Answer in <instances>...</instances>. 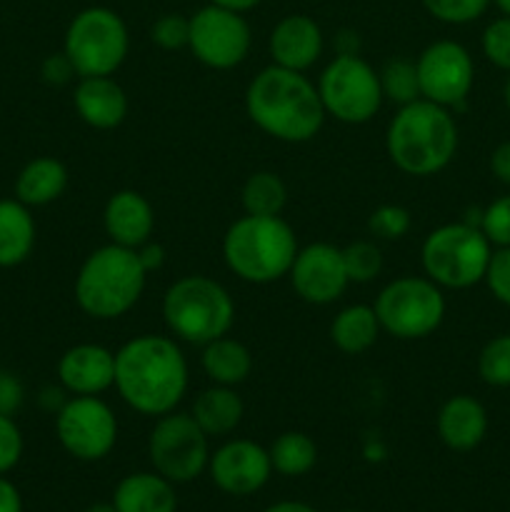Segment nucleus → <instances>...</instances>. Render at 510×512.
<instances>
[{
  "mask_svg": "<svg viewBox=\"0 0 510 512\" xmlns=\"http://www.w3.org/2000/svg\"><path fill=\"white\" fill-rule=\"evenodd\" d=\"M340 512H360V510H340Z\"/></svg>",
  "mask_w": 510,
  "mask_h": 512,
  "instance_id": "nucleus-50",
  "label": "nucleus"
},
{
  "mask_svg": "<svg viewBox=\"0 0 510 512\" xmlns=\"http://www.w3.org/2000/svg\"><path fill=\"white\" fill-rule=\"evenodd\" d=\"M493 245L478 225L445 223L430 230L420 245L425 278L443 290H468L483 283Z\"/></svg>",
  "mask_w": 510,
  "mask_h": 512,
  "instance_id": "nucleus-7",
  "label": "nucleus"
},
{
  "mask_svg": "<svg viewBox=\"0 0 510 512\" xmlns=\"http://www.w3.org/2000/svg\"><path fill=\"white\" fill-rule=\"evenodd\" d=\"M343 260L350 283H373L383 270V253L370 240H355L348 248H343Z\"/></svg>",
  "mask_w": 510,
  "mask_h": 512,
  "instance_id": "nucleus-32",
  "label": "nucleus"
},
{
  "mask_svg": "<svg viewBox=\"0 0 510 512\" xmlns=\"http://www.w3.org/2000/svg\"><path fill=\"white\" fill-rule=\"evenodd\" d=\"M138 255H140V263H143V268L148 270V273L163 268L165 250H163V245H160V243H153V240H148V243L140 245Z\"/></svg>",
  "mask_w": 510,
  "mask_h": 512,
  "instance_id": "nucleus-43",
  "label": "nucleus"
},
{
  "mask_svg": "<svg viewBox=\"0 0 510 512\" xmlns=\"http://www.w3.org/2000/svg\"><path fill=\"white\" fill-rule=\"evenodd\" d=\"M435 430L445 448L455 453H470L488 435V410L473 395H453L440 405L435 415Z\"/></svg>",
  "mask_w": 510,
  "mask_h": 512,
  "instance_id": "nucleus-21",
  "label": "nucleus"
},
{
  "mask_svg": "<svg viewBox=\"0 0 510 512\" xmlns=\"http://www.w3.org/2000/svg\"><path fill=\"white\" fill-rule=\"evenodd\" d=\"M483 55L500 70L510 73V18L500 15L493 23L485 25L483 38H480Z\"/></svg>",
  "mask_w": 510,
  "mask_h": 512,
  "instance_id": "nucleus-36",
  "label": "nucleus"
},
{
  "mask_svg": "<svg viewBox=\"0 0 510 512\" xmlns=\"http://www.w3.org/2000/svg\"><path fill=\"white\" fill-rule=\"evenodd\" d=\"M130 50L125 20L105 5H93L75 15L63 38V53L73 63L78 78L115 75Z\"/></svg>",
  "mask_w": 510,
  "mask_h": 512,
  "instance_id": "nucleus-9",
  "label": "nucleus"
},
{
  "mask_svg": "<svg viewBox=\"0 0 510 512\" xmlns=\"http://www.w3.org/2000/svg\"><path fill=\"white\" fill-rule=\"evenodd\" d=\"M263 512H318L315 508H310L308 503H298V500H280V503L270 505Z\"/></svg>",
  "mask_w": 510,
  "mask_h": 512,
  "instance_id": "nucleus-46",
  "label": "nucleus"
},
{
  "mask_svg": "<svg viewBox=\"0 0 510 512\" xmlns=\"http://www.w3.org/2000/svg\"><path fill=\"white\" fill-rule=\"evenodd\" d=\"M478 228L495 248H510V195H500L480 213Z\"/></svg>",
  "mask_w": 510,
  "mask_h": 512,
  "instance_id": "nucleus-35",
  "label": "nucleus"
},
{
  "mask_svg": "<svg viewBox=\"0 0 510 512\" xmlns=\"http://www.w3.org/2000/svg\"><path fill=\"white\" fill-rule=\"evenodd\" d=\"M40 78H43L48 85L60 88V85H68L70 80L78 78V73H75V68H73V63L68 60V55L53 53L43 60V65H40Z\"/></svg>",
  "mask_w": 510,
  "mask_h": 512,
  "instance_id": "nucleus-41",
  "label": "nucleus"
},
{
  "mask_svg": "<svg viewBox=\"0 0 510 512\" xmlns=\"http://www.w3.org/2000/svg\"><path fill=\"white\" fill-rule=\"evenodd\" d=\"M383 333L398 340L430 338L445 320V295L425 275H400L380 288L373 303Z\"/></svg>",
  "mask_w": 510,
  "mask_h": 512,
  "instance_id": "nucleus-8",
  "label": "nucleus"
},
{
  "mask_svg": "<svg viewBox=\"0 0 510 512\" xmlns=\"http://www.w3.org/2000/svg\"><path fill=\"white\" fill-rule=\"evenodd\" d=\"M295 295L308 305H333L348 290L343 248L330 243H310L298 250L288 273Z\"/></svg>",
  "mask_w": 510,
  "mask_h": 512,
  "instance_id": "nucleus-15",
  "label": "nucleus"
},
{
  "mask_svg": "<svg viewBox=\"0 0 510 512\" xmlns=\"http://www.w3.org/2000/svg\"><path fill=\"white\" fill-rule=\"evenodd\" d=\"M380 333H383V328H380L373 305H345L343 310L335 313L333 323H330V340L345 355L368 353L378 343Z\"/></svg>",
  "mask_w": 510,
  "mask_h": 512,
  "instance_id": "nucleus-27",
  "label": "nucleus"
},
{
  "mask_svg": "<svg viewBox=\"0 0 510 512\" xmlns=\"http://www.w3.org/2000/svg\"><path fill=\"white\" fill-rule=\"evenodd\" d=\"M318 93L328 118L363 125L383 108L380 75L360 53H338L318 75Z\"/></svg>",
  "mask_w": 510,
  "mask_h": 512,
  "instance_id": "nucleus-10",
  "label": "nucleus"
},
{
  "mask_svg": "<svg viewBox=\"0 0 510 512\" xmlns=\"http://www.w3.org/2000/svg\"><path fill=\"white\" fill-rule=\"evenodd\" d=\"M323 50V28L310 15L290 13L280 18L270 30L268 53L273 65H280V68L305 73L323 58Z\"/></svg>",
  "mask_w": 510,
  "mask_h": 512,
  "instance_id": "nucleus-18",
  "label": "nucleus"
},
{
  "mask_svg": "<svg viewBox=\"0 0 510 512\" xmlns=\"http://www.w3.org/2000/svg\"><path fill=\"white\" fill-rule=\"evenodd\" d=\"M118 433V415L100 395H70L55 413V438L70 458L83 463L108 458Z\"/></svg>",
  "mask_w": 510,
  "mask_h": 512,
  "instance_id": "nucleus-12",
  "label": "nucleus"
},
{
  "mask_svg": "<svg viewBox=\"0 0 510 512\" xmlns=\"http://www.w3.org/2000/svg\"><path fill=\"white\" fill-rule=\"evenodd\" d=\"M35 218L18 198H0V268H18L33 255Z\"/></svg>",
  "mask_w": 510,
  "mask_h": 512,
  "instance_id": "nucleus-25",
  "label": "nucleus"
},
{
  "mask_svg": "<svg viewBox=\"0 0 510 512\" xmlns=\"http://www.w3.org/2000/svg\"><path fill=\"white\" fill-rule=\"evenodd\" d=\"M490 173H493L495 180H500L503 185H510V140L500 143L498 148L490 153Z\"/></svg>",
  "mask_w": 510,
  "mask_h": 512,
  "instance_id": "nucleus-42",
  "label": "nucleus"
},
{
  "mask_svg": "<svg viewBox=\"0 0 510 512\" xmlns=\"http://www.w3.org/2000/svg\"><path fill=\"white\" fill-rule=\"evenodd\" d=\"M25 403V388L23 380L15 373L0 370V415H10L13 418Z\"/></svg>",
  "mask_w": 510,
  "mask_h": 512,
  "instance_id": "nucleus-40",
  "label": "nucleus"
},
{
  "mask_svg": "<svg viewBox=\"0 0 510 512\" xmlns=\"http://www.w3.org/2000/svg\"><path fill=\"white\" fill-rule=\"evenodd\" d=\"M148 460L173 485L193 483L208 470L210 438L190 413L173 410L155 418L148 435Z\"/></svg>",
  "mask_w": 510,
  "mask_h": 512,
  "instance_id": "nucleus-11",
  "label": "nucleus"
},
{
  "mask_svg": "<svg viewBox=\"0 0 510 512\" xmlns=\"http://www.w3.org/2000/svg\"><path fill=\"white\" fill-rule=\"evenodd\" d=\"M73 108L78 118L93 130H115L128 118V95L113 75L78 78Z\"/></svg>",
  "mask_w": 510,
  "mask_h": 512,
  "instance_id": "nucleus-20",
  "label": "nucleus"
},
{
  "mask_svg": "<svg viewBox=\"0 0 510 512\" xmlns=\"http://www.w3.org/2000/svg\"><path fill=\"white\" fill-rule=\"evenodd\" d=\"M55 375L68 395H103L115 383V353L100 343H78L60 355Z\"/></svg>",
  "mask_w": 510,
  "mask_h": 512,
  "instance_id": "nucleus-17",
  "label": "nucleus"
},
{
  "mask_svg": "<svg viewBox=\"0 0 510 512\" xmlns=\"http://www.w3.org/2000/svg\"><path fill=\"white\" fill-rule=\"evenodd\" d=\"M163 323L178 343L203 345L223 338L235 323V300L223 283L208 275H183L163 295Z\"/></svg>",
  "mask_w": 510,
  "mask_h": 512,
  "instance_id": "nucleus-6",
  "label": "nucleus"
},
{
  "mask_svg": "<svg viewBox=\"0 0 510 512\" xmlns=\"http://www.w3.org/2000/svg\"><path fill=\"white\" fill-rule=\"evenodd\" d=\"M505 105H508V110H510V78H508V83H505Z\"/></svg>",
  "mask_w": 510,
  "mask_h": 512,
  "instance_id": "nucleus-49",
  "label": "nucleus"
},
{
  "mask_svg": "<svg viewBox=\"0 0 510 512\" xmlns=\"http://www.w3.org/2000/svg\"><path fill=\"white\" fill-rule=\"evenodd\" d=\"M285 203H288V188L278 173L258 170L245 178L240 205L248 215H280Z\"/></svg>",
  "mask_w": 510,
  "mask_h": 512,
  "instance_id": "nucleus-29",
  "label": "nucleus"
},
{
  "mask_svg": "<svg viewBox=\"0 0 510 512\" xmlns=\"http://www.w3.org/2000/svg\"><path fill=\"white\" fill-rule=\"evenodd\" d=\"M245 113L265 135L293 145L313 140L328 118L318 85L305 73L280 65H268L250 80Z\"/></svg>",
  "mask_w": 510,
  "mask_h": 512,
  "instance_id": "nucleus-2",
  "label": "nucleus"
},
{
  "mask_svg": "<svg viewBox=\"0 0 510 512\" xmlns=\"http://www.w3.org/2000/svg\"><path fill=\"white\" fill-rule=\"evenodd\" d=\"M268 455L273 473L283 475V478H300V475H308L318 463V445L310 435L300 433V430H288L273 440Z\"/></svg>",
  "mask_w": 510,
  "mask_h": 512,
  "instance_id": "nucleus-28",
  "label": "nucleus"
},
{
  "mask_svg": "<svg viewBox=\"0 0 510 512\" xmlns=\"http://www.w3.org/2000/svg\"><path fill=\"white\" fill-rule=\"evenodd\" d=\"M208 473L215 488L225 495L248 498L268 485L273 475L268 448L248 438L225 440L220 448L210 450Z\"/></svg>",
  "mask_w": 510,
  "mask_h": 512,
  "instance_id": "nucleus-16",
  "label": "nucleus"
},
{
  "mask_svg": "<svg viewBox=\"0 0 510 512\" xmlns=\"http://www.w3.org/2000/svg\"><path fill=\"white\" fill-rule=\"evenodd\" d=\"M65 188H68V168L63 160L53 155H38L28 160L15 175L13 198H18L28 208H43L63 198Z\"/></svg>",
  "mask_w": 510,
  "mask_h": 512,
  "instance_id": "nucleus-23",
  "label": "nucleus"
},
{
  "mask_svg": "<svg viewBox=\"0 0 510 512\" xmlns=\"http://www.w3.org/2000/svg\"><path fill=\"white\" fill-rule=\"evenodd\" d=\"M213 5H220V8H228V10H235V13H248V10L258 8L263 0H210Z\"/></svg>",
  "mask_w": 510,
  "mask_h": 512,
  "instance_id": "nucleus-45",
  "label": "nucleus"
},
{
  "mask_svg": "<svg viewBox=\"0 0 510 512\" xmlns=\"http://www.w3.org/2000/svg\"><path fill=\"white\" fill-rule=\"evenodd\" d=\"M380 88H383V98L393 105H408L420 98L418 73H415V60L395 58L388 60L383 68L378 70Z\"/></svg>",
  "mask_w": 510,
  "mask_h": 512,
  "instance_id": "nucleus-30",
  "label": "nucleus"
},
{
  "mask_svg": "<svg viewBox=\"0 0 510 512\" xmlns=\"http://www.w3.org/2000/svg\"><path fill=\"white\" fill-rule=\"evenodd\" d=\"M200 368L210 383L238 388L253 373V353L248 345L230 338L228 333L200 348Z\"/></svg>",
  "mask_w": 510,
  "mask_h": 512,
  "instance_id": "nucleus-26",
  "label": "nucleus"
},
{
  "mask_svg": "<svg viewBox=\"0 0 510 512\" xmlns=\"http://www.w3.org/2000/svg\"><path fill=\"white\" fill-rule=\"evenodd\" d=\"M478 375L490 388H510V333L495 335L478 355Z\"/></svg>",
  "mask_w": 510,
  "mask_h": 512,
  "instance_id": "nucleus-31",
  "label": "nucleus"
},
{
  "mask_svg": "<svg viewBox=\"0 0 510 512\" xmlns=\"http://www.w3.org/2000/svg\"><path fill=\"white\" fill-rule=\"evenodd\" d=\"M413 228V215L403 205H380L370 213L368 218V230L373 238L378 240H403L405 235Z\"/></svg>",
  "mask_w": 510,
  "mask_h": 512,
  "instance_id": "nucleus-34",
  "label": "nucleus"
},
{
  "mask_svg": "<svg viewBox=\"0 0 510 512\" xmlns=\"http://www.w3.org/2000/svg\"><path fill=\"white\" fill-rule=\"evenodd\" d=\"M190 415L208 438H225V435L235 433L243 423L245 403L235 388L210 383V388L195 395Z\"/></svg>",
  "mask_w": 510,
  "mask_h": 512,
  "instance_id": "nucleus-24",
  "label": "nucleus"
},
{
  "mask_svg": "<svg viewBox=\"0 0 510 512\" xmlns=\"http://www.w3.org/2000/svg\"><path fill=\"white\" fill-rule=\"evenodd\" d=\"M0 512H23V498L5 475H0Z\"/></svg>",
  "mask_w": 510,
  "mask_h": 512,
  "instance_id": "nucleus-44",
  "label": "nucleus"
},
{
  "mask_svg": "<svg viewBox=\"0 0 510 512\" xmlns=\"http://www.w3.org/2000/svg\"><path fill=\"white\" fill-rule=\"evenodd\" d=\"M148 275L135 248L100 245L75 275V303L93 320H118L140 303Z\"/></svg>",
  "mask_w": 510,
  "mask_h": 512,
  "instance_id": "nucleus-4",
  "label": "nucleus"
},
{
  "mask_svg": "<svg viewBox=\"0 0 510 512\" xmlns=\"http://www.w3.org/2000/svg\"><path fill=\"white\" fill-rule=\"evenodd\" d=\"M458 123L453 110L418 98L400 105L385 130V153L390 163L413 178L438 175L458 153Z\"/></svg>",
  "mask_w": 510,
  "mask_h": 512,
  "instance_id": "nucleus-3",
  "label": "nucleus"
},
{
  "mask_svg": "<svg viewBox=\"0 0 510 512\" xmlns=\"http://www.w3.org/2000/svg\"><path fill=\"white\" fill-rule=\"evenodd\" d=\"M493 3L498 5V10H500V13H503V15H508V18H510V0H493Z\"/></svg>",
  "mask_w": 510,
  "mask_h": 512,
  "instance_id": "nucleus-48",
  "label": "nucleus"
},
{
  "mask_svg": "<svg viewBox=\"0 0 510 512\" xmlns=\"http://www.w3.org/2000/svg\"><path fill=\"white\" fill-rule=\"evenodd\" d=\"M428 15L445 25H468L483 18L493 0H420Z\"/></svg>",
  "mask_w": 510,
  "mask_h": 512,
  "instance_id": "nucleus-33",
  "label": "nucleus"
},
{
  "mask_svg": "<svg viewBox=\"0 0 510 512\" xmlns=\"http://www.w3.org/2000/svg\"><path fill=\"white\" fill-rule=\"evenodd\" d=\"M103 228L110 243L135 248L153 240L155 210L138 190H115L103 208Z\"/></svg>",
  "mask_w": 510,
  "mask_h": 512,
  "instance_id": "nucleus-19",
  "label": "nucleus"
},
{
  "mask_svg": "<svg viewBox=\"0 0 510 512\" xmlns=\"http://www.w3.org/2000/svg\"><path fill=\"white\" fill-rule=\"evenodd\" d=\"M420 98L453 110L468 100L475 83V63L458 40H435L415 60Z\"/></svg>",
  "mask_w": 510,
  "mask_h": 512,
  "instance_id": "nucleus-14",
  "label": "nucleus"
},
{
  "mask_svg": "<svg viewBox=\"0 0 510 512\" xmlns=\"http://www.w3.org/2000/svg\"><path fill=\"white\" fill-rule=\"evenodd\" d=\"M25 450L23 433L10 415H0V475H8L20 463Z\"/></svg>",
  "mask_w": 510,
  "mask_h": 512,
  "instance_id": "nucleus-38",
  "label": "nucleus"
},
{
  "mask_svg": "<svg viewBox=\"0 0 510 512\" xmlns=\"http://www.w3.org/2000/svg\"><path fill=\"white\" fill-rule=\"evenodd\" d=\"M298 235L280 215H240L223 235V260L230 273L250 285L288 278L298 255Z\"/></svg>",
  "mask_w": 510,
  "mask_h": 512,
  "instance_id": "nucleus-5",
  "label": "nucleus"
},
{
  "mask_svg": "<svg viewBox=\"0 0 510 512\" xmlns=\"http://www.w3.org/2000/svg\"><path fill=\"white\" fill-rule=\"evenodd\" d=\"M190 368L173 335L143 333L115 350V393L130 410L160 418L183 403Z\"/></svg>",
  "mask_w": 510,
  "mask_h": 512,
  "instance_id": "nucleus-1",
  "label": "nucleus"
},
{
  "mask_svg": "<svg viewBox=\"0 0 510 512\" xmlns=\"http://www.w3.org/2000/svg\"><path fill=\"white\" fill-rule=\"evenodd\" d=\"M483 283L488 285V290L498 303L510 308V248L493 250V258H490Z\"/></svg>",
  "mask_w": 510,
  "mask_h": 512,
  "instance_id": "nucleus-39",
  "label": "nucleus"
},
{
  "mask_svg": "<svg viewBox=\"0 0 510 512\" xmlns=\"http://www.w3.org/2000/svg\"><path fill=\"white\" fill-rule=\"evenodd\" d=\"M188 48L205 68L233 70L248 60L253 30L243 13L208 3L190 15Z\"/></svg>",
  "mask_w": 510,
  "mask_h": 512,
  "instance_id": "nucleus-13",
  "label": "nucleus"
},
{
  "mask_svg": "<svg viewBox=\"0 0 510 512\" xmlns=\"http://www.w3.org/2000/svg\"><path fill=\"white\" fill-rule=\"evenodd\" d=\"M83 512H118V510H115L113 503H93V505H88Z\"/></svg>",
  "mask_w": 510,
  "mask_h": 512,
  "instance_id": "nucleus-47",
  "label": "nucleus"
},
{
  "mask_svg": "<svg viewBox=\"0 0 510 512\" xmlns=\"http://www.w3.org/2000/svg\"><path fill=\"white\" fill-rule=\"evenodd\" d=\"M118 512H178L175 485L160 473H130L115 485L113 500Z\"/></svg>",
  "mask_w": 510,
  "mask_h": 512,
  "instance_id": "nucleus-22",
  "label": "nucleus"
},
{
  "mask_svg": "<svg viewBox=\"0 0 510 512\" xmlns=\"http://www.w3.org/2000/svg\"><path fill=\"white\" fill-rule=\"evenodd\" d=\"M150 40L160 50H183L190 40V18L180 13H165L150 25Z\"/></svg>",
  "mask_w": 510,
  "mask_h": 512,
  "instance_id": "nucleus-37",
  "label": "nucleus"
}]
</instances>
